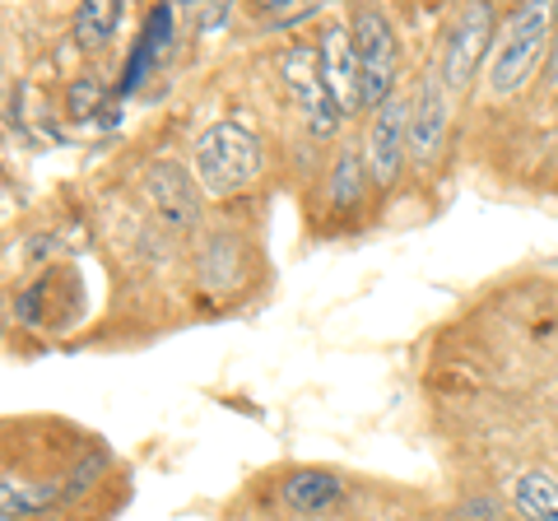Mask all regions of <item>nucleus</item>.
I'll return each mask as SVG.
<instances>
[{
  "label": "nucleus",
  "mask_w": 558,
  "mask_h": 521,
  "mask_svg": "<svg viewBox=\"0 0 558 521\" xmlns=\"http://www.w3.org/2000/svg\"><path fill=\"white\" fill-rule=\"evenodd\" d=\"M457 517L461 521H494V508H488V502H470V508H461Z\"/></svg>",
  "instance_id": "15"
},
{
  "label": "nucleus",
  "mask_w": 558,
  "mask_h": 521,
  "mask_svg": "<svg viewBox=\"0 0 558 521\" xmlns=\"http://www.w3.org/2000/svg\"><path fill=\"white\" fill-rule=\"evenodd\" d=\"M405 145H410V108L400 98H387L381 108H373V126H368V141H363V163L373 168V178L381 186H391V178L400 172Z\"/></svg>",
  "instance_id": "5"
},
{
  "label": "nucleus",
  "mask_w": 558,
  "mask_h": 521,
  "mask_svg": "<svg viewBox=\"0 0 558 521\" xmlns=\"http://www.w3.org/2000/svg\"><path fill=\"white\" fill-rule=\"evenodd\" d=\"M149 201L159 205V215L168 219V229H191L201 215V191L191 186V178L178 168V163H154L149 168Z\"/></svg>",
  "instance_id": "9"
},
{
  "label": "nucleus",
  "mask_w": 558,
  "mask_h": 521,
  "mask_svg": "<svg viewBox=\"0 0 558 521\" xmlns=\"http://www.w3.org/2000/svg\"><path fill=\"white\" fill-rule=\"evenodd\" d=\"M512 502L531 521H558V480L545 471H526L512 484Z\"/></svg>",
  "instance_id": "10"
},
{
  "label": "nucleus",
  "mask_w": 558,
  "mask_h": 521,
  "mask_svg": "<svg viewBox=\"0 0 558 521\" xmlns=\"http://www.w3.org/2000/svg\"><path fill=\"white\" fill-rule=\"evenodd\" d=\"M359 186H363V159L354 149H344L336 168H330V205L336 210H349V205L359 201Z\"/></svg>",
  "instance_id": "13"
},
{
  "label": "nucleus",
  "mask_w": 558,
  "mask_h": 521,
  "mask_svg": "<svg viewBox=\"0 0 558 521\" xmlns=\"http://www.w3.org/2000/svg\"><path fill=\"white\" fill-rule=\"evenodd\" d=\"M260 168L266 154L256 131L242 121H215L196 141V186L205 196H238L260 178Z\"/></svg>",
  "instance_id": "1"
},
{
  "label": "nucleus",
  "mask_w": 558,
  "mask_h": 521,
  "mask_svg": "<svg viewBox=\"0 0 558 521\" xmlns=\"http://www.w3.org/2000/svg\"><path fill=\"white\" fill-rule=\"evenodd\" d=\"M354 51L363 71V102L381 108L391 98V80H396V28L381 10L354 14Z\"/></svg>",
  "instance_id": "4"
},
{
  "label": "nucleus",
  "mask_w": 558,
  "mask_h": 521,
  "mask_svg": "<svg viewBox=\"0 0 558 521\" xmlns=\"http://www.w3.org/2000/svg\"><path fill=\"white\" fill-rule=\"evenodd\" d=\"M284 498L299 512H326L330 502H340V480L330 471H293L284 480Z\"/></svg>",
  "instance_id": "11"
},
{
  "label": "nucleus",
  "mask_w": 558,
  "mask_h": 521,
  "mask_svg": "<svg viewBox=\"0 0 558 521\" xmlns=\"http://www.w3.org/2000/svg\"><path fill=\"white\" fill-rule=\"evenodd\" d=\"M279 75H284L293 102H299V112L307 121L312 135H330L340 126V102L330 98L326 80H322V51L312 47H289L284 57H279Z\"/></svg>",
  "instance_id": "3"
},
{
  "label": "nucleus",
  "mask_w": 558,
  "mask_h": 521,
  "mask_svg": "<svg viewBox=\"0 0 558 521\" xmlns=\"http://www.w3.org/2000/svg\"><path fill=\"white\" fill-rule=\"evenodd\" d=\"M488 43H494V10H488V5H470L461 14L457 33H451L447 57H442L447 89H465L470 75H475V65H480V57L488 51Z\"/></svg>",
  "instance_id": "7"
},
{
  "label": "nucleus",
  "mask_w": 558,
  "mask_h": 521,
  "mask_svg": "<svg viewBox=\"0 0 558 521\" xmlns=\"http://www.w3.org/2000/svg\"><path fill=\"white\" fill-rule=\"evenodd\" d=\"M554 75H558V38H554Z\"/></svg>",
  "instance_id": "16"
},
{
  "label": "nucleus",
  "mask_w": 558,
  "mask_h": 521,
  "mask_svg": "<svg viewBox=\"0 0 558 521\" xmlns=\"http://www.w3.org/2000/svg\"><path fill=\"white\" fill-rule=\"evenodd\" d=\"M117 24H121L117 0H84L75 14V38H80V47H102V43H112Z\"/></svg>",
  "instance_id": "12"
},
{
  "label": "nucleus",
  "mask_w": 558,
  "mask_h": 521,
  "mask_svg": "<svg viewBox=\"0 0 558 521\" xmlns=\"http://www.w3.org/2000/svg\"><path fill=\"white\" fill-rule=\"evenodd\" d=\"M317 51H322V80H326L330 98L340 102V112L354 117L359 108H368V102H363V71H359L354 33H349L344 24H330Z\"/></svg>",
  "instance_id": "6"
},
{
  "label": "nucleus",
  "mask_w": 558,
  "mask_h": 521,
  "mask_svg": "<svg viewBox=\"0 0 558 521\" xmlns=\"http://www.w3.org/2000/svg\"><path fill=\"white\" fill-rule=\"evenodd\" d=\"M447 80L442 75H428L424 84H418V102L410 112V154L414 163H433L442 149V135H447Z\"/></svg>",
  "instance_id": "8"
},
{
  "label": "nucleus",
  "mask_w": 558,
  "mask_h": 521,
  "mask_svg": "<svg viewBox=\"0 0 558 521\" xmlns=\"http://www.w3.org/2000/svg\"><path fill=\"white\" fill-rule=\"evenodd\" d=\"M549 33H554V5H545V0H531V5L512 10L508 24H502V33H498V43H494V61H488V89H494L498 98L517 94L521 84L531 80L539 51L554 47Z\"/></svg>",
  "instance_id": "2"
},
{
  "label": "nucleus",
  "mask_w": 558,
  "mask_h": 521,
  "mask_svg": "<svg viewBox=\"0 0 558 521\" xmlns=\"http://www.w3.org/2000/svg\"><path fill=\"white\" fill-rule=\"evenodd\" d=\"M94 102H98V84H94V80H75V89H70V112H75V117H89Z\"/></svg>",
  "instance_id": "14"
}]
</instances>
